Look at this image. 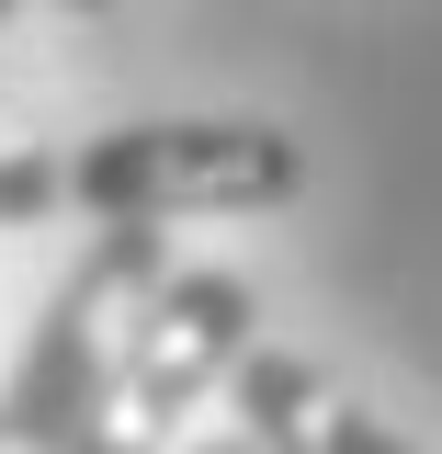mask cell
Instances as JSON below:
<instances>
[{"label":"cell","instance_id":"6da1fadb","mask_svg":"<svg viewBox=\"0 0 442 454\" xmlns=\"http://www.w3.org/2000/svg\"><path fill=\"white\" fill-rule=\"evenodd\" d=\"M68 205L91 227H182V216H261L306 193V148L261 114H159L113 125L80 160H57Z\"/></svg>","mask_w":442,"mask_h":454},{"label":"cell","instance_id":"3957f363","mask_svg":"<svg viewBox=\"0 0 442 454\" xmlns=\"http://www.w3.org/2000/svg\"><path fill=\"white\" fill-rule=\"evenodd\" d=\"M227 409H238V432L261 454H420L408 432H386L352 387H330V375H318L306 352H283V340H250V352L227 364Z\"/></svg>","mask_w":442,"mask_h":454},{"label":"cell","instance_id":"277c9868","mask_svg":"<svg viewBox=\"0 0 442 454\" xmlns=\"http://www.w3.org/2000/svg\"><path fill=\"white\" fill-rule=\"evenodd\" d=\"M46 205H68V182L35 137H12V114H0V227H35Z\"/></svg>","mask_w":442,"mask_h":454},{"label":"cell","instance_id":"52a82bcc","mask_svg":"<svg viewBox=\"0 0 442 454\" xmlns=\"http://www.w3.org/2000/svg\"><path fill=\"white\" fill-rule=\"evenodd\" d=\"M12 12H23V0H0V23H12Z\"/></svg>","mask_w":442,"mask_h":454},{"label":"cell","instance_id":"7a4b0ae2","mask_svg":"<svg viewBox=\"0 0 442 454\" xmlns=\"http://www.w3.org/2000/svg\"><path fill=\"white\" fill-rule=\"evenodd\" d=\"M261 340V295L216 262H170L148 295H136V318L113 340V375L91 397V420L68 432V454H170L182 443V420L227 387V364Z\"/></svg>","mask_w":442,"mask_h":454},{"label":"cell","instance_id":"5b68a950","mask_svg":"<svg viewBox=\"0 0 442 454\" xmlns=\"http://www.w3.org/2000/svg\"><path fill=\"white\" fill-rule=\"evenodd\" d=\"M170 454H261V443H250V432L227 420V432H182V443H170Z\"/></svg>","mask_w":442,"mask_h":454},{"label":"cell","instance_id":"8992f818","mask_svg":"<svg viewBox=\"0 0 442 454\" xmlns=\"http://www.w3.org/2000/svg\"><path fill=\"white\" fill-rule=\"evenodd\" d=\"M68 12H113V0H68Z\"/></svg>","mask_w":442,"mask_h":454}]
</instances>
